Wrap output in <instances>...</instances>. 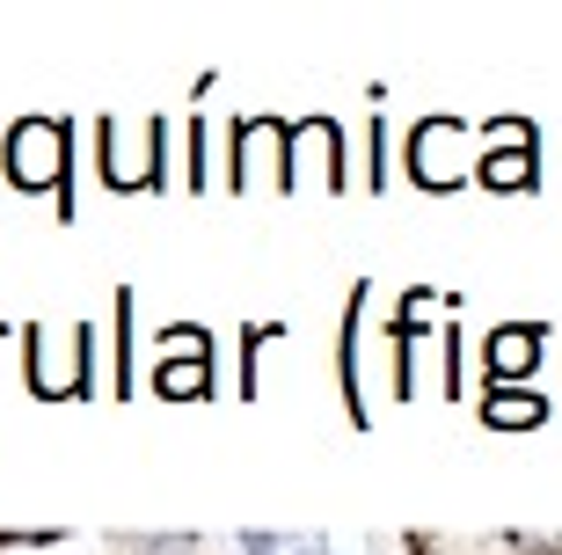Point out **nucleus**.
I'll return each instance as SVG.
<instances>
[{"mask_svg":"<svg viewBox=\"0 0 562 555\" xmlns=\"http://www.w3.org/2000/svg\"><path fill=\"white\" fill-rule=\"evenodd\" d=\"M66 162H74V132L59 118H22L8 132V176L22 190H66Z\"/></svg>","mask_w":562,"mask_h":555,"instance_id":"nucleus-1","label":"nucleus"},{"mask_svg":"<svg viewBox=\"0 0 562 555\" xmlns=\"http://www.w3.org/2000/svg\"><path fill=\"white\" fill-rule=\"evenodd\" d=\"M154 388H161L168 402H205V395H212V373H205V358H183V351H168L161 373H154Z\"/></svg>","mask_w":562,"mask_h":555,"instance_id":"nucleus-9","label":"nucleus"},{"mask_svg":"<svg viewBox=\"0 0 562 555\" xmlns=\"http://www.w3.org/2000/svg\"><path fill=\"white\" fill-rule=\"evenodd\" d=\"M482 140L497 146V154H490V162H482V184H490V190H526V184H533V132H526L519 118L490 124V132H482Z\"/></svg>","mask_w":562,"mask_h":555,"instance_id":"nucleus-4","label":"nucleus"},{"mask_svg":"<svg viewBox=\"0 0 562 555\" xmlns=\"http://www.w3.org/2000/svg\"><path fill=\"white\" fill-rule=\"evenodd\" d=\"M460 146H468V124H460V118H424L417 140H409V168H417V184L453 190L460 184Z\"/></svg>","mask_w":562,"mask_h":555,"instance_id":"nucleus-2","label":"nucleus"},{"mask_svg":"<svg viewBox=\"0 0 562 555\" xmlns=\"http://www.w3.org/2000/svg\"><path fill=\"white\" fill-rule=\"evenodd\" d=\"M285 140H292V132L278 118L241 124V132H234V162H241V168H234V184H249L256 168H278V146H285Z\"/></svg>","mask_w":562,"mask_h":555,"instance_id":"nucleus-6","label":"nucleus"},{"mask_svg":"<svg viewBox=\"0 0 562 555\" xmlns=\"http://www.w3.org/2000/svg\"><path fill=\"white\" fill-rule=\"evenodd\" d=\"M482 417H490L497 432H526V424H541V417H548V402H541V388H490Z\"/></svg>","mask_w":562,"mask_h":555,"instance_id":"nucleus-8","label":"nucleus"},{"mask_svg":"<svg viewBox=\"0 0 562 555\" xmlns=\"http://www.w3.org/2000/svg\"><path fill=\"white\" fill-rule=\"evenodd\" d=\"M154 168H161V124H103V176L117 190L125 184H154Z\"/></svg>","mask_w":562,"mask_h":555,"instance_id":"nucleus-3","label":"nucleus"},{"mask_svg":"<svg viewBox=\"0 0 562 555\" xmlns=\"http://www.w3.org/2000/svg\"><path fill=\"white\" fill-rule=\"evenodd\" d=\"M533 358H541V330H497L490 336V373H497V388H519V373H533Z\"/></svg>","mask_w":562,"mask_h":555,"instance_id":"nucleus-7","label":"nucleus"},{"mask_svg":"<svg viewBox=\"0 0 562 555\" xmlns=\"http://www.w3.org/2000/svg\"><path fill=\"white\" fill-rule=\"evenodd\" d=\"M30 380H37V395H88V336H74L66 358L52 336H30Z\"/></svg>","mask_w":562,"mask_h":555,"instance_id":"nucleus-5","label":"nucleus"}]
</instances>
